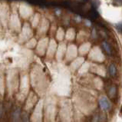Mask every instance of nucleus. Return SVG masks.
<instances>
[{"label": "nucleus", "mask_w": 122, "mask_h": 122, "mask_svg": "<svg viewBox=\"0 0 122 122\" xmlns=\"http://www.w3.org/2000/svg\"><path fill=\"white\" fill-rule=\"evenodd\" d=\"M42 109H43V104L42 101H40L39 104L36 107L33 114L32 116V122H41L42 119Z\"/></svg>", "instance_id": "obj_1"}, {"label": "nucleus", "mask_w": 122, "mask_h": 122, "mask_svg": "<svg viewBox=\"0 0 122 122\" xmlns=\"http://www.w3.org/2000/svg\"><path fill=\"white\" fill-rule=\"evenodd\" d=\"M89 58L92 60H94L95 61H99V62H102L104 60V56L103 53L99 49V48L97 47H95L92 48L90 52Z\"/></svg>", "instance_id": "obj_2"}, {"label": "nucleus", "mask_w": 122, "mask_h": 122, "mask_svg": "<svg viewBox=\"0 0 122 122\" xmlns=\"http://www.w3.org/2000/svg\"><path fill=\"white\" fill-rule=\"evenodd\" d=\"M99 104L100 107L103 111H109L111 107V102H109L108 98L106 96H102L99 98Z\"/></svg>", "instance_id": "obj_3"}, {"label": "nucleus", "mask_w": 122, "mask_h": 122, "mask_svg": "<svg viewBox=\"0 0 122 122\" xmlns=\"http://www.w3.org/2000/svg\"><path fill=\"white\" fill-rule=\"evenodd\" d=\"M19 12L23 18H28L32 13V9L29 5H22L19 7Z\"/></svg>", "instance_id": "obj_4"}, {"label": "nucleus", "mask_w": 122, "mask_h": 122, "mask_svg": "<svg viewBox=\"0 0 122 122\" xmlns=\"http://www.w3.org/2000/svg\"><path fill=\"white\" fill-rule=\"evenodd\" d=\"M47 44L48 39H42L39 41L37 45V51L40 55H43L45 54V51L47 47Z\"/></svg>", "instance_id": "obj_5"}, {"label": "nucleus", "mask_w": 122, "mask_h": 122, "mask_svg": "<svg viewBox=\"0 0 122 122\" xmlns=\"http://www.w3.org/2000/svg\"><path fill=\"white\" fill-rule=\"evenodd\" d=\"M22 37H23V40H27L30 39L32 36V31L31 30L30 25L28 23H25V25L23 27L22 29Z\"/></svg>", "instance_id": "obj_6"}, {"label": "nucleus", "mask_w": 122, "mask_h": 122, "mask_svg": "<svg viewBox=\"0 0 122 122\" xmlns=\"http://www.w3.org/2000/svg\"><path fill=\"white\" fill-rule=\"evenodd\" d=\"M77 55V49H76V46L74 45H69L68 48V52H67V60H72L76 57Z\"/></svg>", "instance_id": "obj_7"}, {"label": "nucleus", "mask_w": 122, "mask_h": 122, "mask_svg": "<svg viewBox=\"0 0 122 122\" xmlns=\"http://www.w3.org/2000/svg\"><path fill=\"white\" fill-rule=\"evenodd\" d=\"M57 50V45L55 42L54 40H51L49 48H48V57H52L55 54V52Z\"/></svg>", "instance_id": "obj_8"}, {"label": "nucleus", "mask_w": 122, "mask_h": 122, "mask_svg": "<svg viewBox=\"0 0 122 122\" xmlns=\"http://www.w3.org/2000/svg\"><path fill=\"white\" fill-rule=\"evenodd\" d=\"M83 61H84L83 58H78L77 59H75V60H74V61H73L71 65V69L72 71H75L76 69H78L80 66L81 65Z\"/></svg>", "instance_id": "obj_9"}, {"label": "nucleus", "mask_w": 122, "mask_h": 122, "mask_svg": "<svg viewBox=\"0 0 122 122\" xmlns=\"http://www.w3.org/2000/svg\"><path fill=\"white\" fill-rule=\"evenodd\" d=\"M48 29V22L45 19H42V21H41V22L39 33H42V34L45 33Z\"/></svg>", "instance_id": "obj_10"}, {"label": "nucleus", "mask_w": 122, "mask_h": 122, "mask_svg": "<svg viewBox=\"0 0 122 122\" xmlns=\"http://www.w3.org/2000/svg\"><path fill=\"white\" fill-rule=\"evenodd\" d=\"M65 51V45L61 43L59 45L58 48L57 49V58L58 60H60V59L63 57Z\"/></svg>", "instance_id": "obj_11"}, {"label": "nucleus", "mask_w": 122, "mask_h": 122, "mask_svg": "<svg viewBox=\"0 0 122 122\" xmlns=\"http://www.w3.org/2000/svg\"><path fill=\"white\" fill-rule=\"evenodd\" d=\"M91 48V44L89 42H85L82 44L79 48V52L81 55H85Z\"/></svg>", "instance_id": "obj_12"}, {"label": "nucleus", "mask_w": 122, "mask_h": 122, "mask_svg": "<svg viewBox=\"0 0 122 122\" xmlns=\"http://www.w3.org/2000/svg\"><path fill=\"white\" fill-rule=\"evenodd\" d=\"M92 71L95 72L102 76H104L106 74V71L104 69V66H94L92 68Z\"/></svg>", "instance_id": "obj_13"}, {"label": "nucleus", "mask_w": 122, "mask_h": 122, "mask_svg": "<svg viewBox=\"0 0 122 122\" xmlns=\"http://www.w3.org/2000/svg\"><path fill=\"white\" fill-rule=\"evenodd\" d=\"M75 36V32L74 29H69L66 32V39L68 40H73Z\"/></svg>", "instance_id": "obj_14"}, {"label": "nucleus", "mask_w": 122, "mask_h": 122, "mask_svg": "<svg viewBox=\"0 0 122 122\" xmlns=\"http://www.w3.org/2000/svg\"><path fill=\"white\" fill-rule=\"evenodd\" d=\"M12 23L13 27L15 28L16 29H20V21L18 19V16H17V15H15V16L12 17Z\"/></svg>", "instance_id": "obj_15"}, {"label": "nucleus", "mask_w": 122, "mask_h": 122, "mask_svg": "<svg viewBox=\"0 0 122 122\" xmlns=\"http://www.w3.org/2000/svg\"><path fill=\"white\" fill-rule=\"evenodd\" d=\"M108 71L109 73L111 76H114L116 75V72H117V68H116V66L114 65V64H111L109 65V68H108Z\"/></svg>", "instance_id": "obj_16"}, {"label": "nucleus", "mask_w": 122, "mask_h": 122, "mask_svg": "<svg viewBox=\"0 0 122 122\" xmlns=\"http://www.w3.org/2000/svg\"><path fill=\"white\" fill-rule=\"evenodd\" d=\"M64 31H63V29H61V28H59L58 30V32H57V39L58 40H60L61 41L62 39H63V38H64Z\"/></svg>", "instance_id": "obj_17"}, {"label": "nucleus", "mask_w": 122, "mask_h": 122, "mask_svg": "<svg viewBox=\"0 0 122 122\" xmlns=\"http://www.w3.org/2000/svg\"><path fill=\"white\" fill-rule=\"evenodd\" d=\"M19 114H20V110L17 109L13 112V120L15 122H18L19 119Z\"/></svg>", "instance_id": "obj_18"}, {"label": "nucleus", "mask_w": 122, "mask_h": 122, "mask_svg": "<svg viewBox=\"0 0 122 122\" xmlns=\"http://www.w3.org/2000/svg\"><path fill=\"white\" fill-rule=\"evenodd\" d=\"M40 18V15L39 14H36L34 17V19L32 20V25L34 27H36L38 25V23H39V20Z\"/></svg>", "instance_id": "obj_19"}, {"label": "nucleus", "mask_w": 122, "mask_h": 122, "mask_svg": "<svg viewBox=\"0 0 122 122\" xmlns=\"http://www.w3.org/2000/svg\"><path fill=\"white\" fill-rule=\"evenodd\" d=\"M102 45H103V47L104 48V50H105L107 53L108 54H111V48L110 47V45L107 44L106 41H103L102 42Z\"/></svg>", "instance_id": "obj_20"}, {"label": "nucleus", "mask_w": 122, "mask_h": 122, "mask_svg": "<svg viewBox=\"0 0 122 122\" xmlns=\"http://www.w3.org/2000/svg\"><path fill=\"white\" fill-rule=\"evenodd\" d=\"M36 39H32V40H30L29 42L27 43L26 46L28 48H33V47L36 46Z\"/></svg>", "instance_id": "obj_21"}, {"label": "nucleus", "mask_w": 122, "mask_h": 122, "mask_svg": "<svg viewBox=\"0 0 122 122\" xmlns=\"http://www.w3.org/2000/svg\"><path fill=\"white\" fill-rule=\"evenodd\" d=\"M116 94V88L115 87H111V88L110 89L109 92V95L110 97H114Z\"/></svg>", "instance_id": "obj_22"}, {"label": "nucleus", "mask_w": 122, "mask_h": 122, "mask_svg": "<svg viewBox=\"0 0 122 122\" xmlns=\"http://www.w3.org/2000/svg\"><path fill=\"white\" fill-rule=\"evenodd\" d=\"M116 28H117V29H118V31H119V32H121V23L120 22V23L117 24V25H116Z\"/></svg>", "instance_id": "obj_23"}, {"label": "nucleus", "mask_w": 122, "mask_h": 122, "mask_svg": "<svg viewBox=\"0 0 122 122\" xmlns=\"http://www.w3.org/2000/svg\"><path fill=\"white\" fill-rule=\"evenodd\" d=\"M75 19L76 20V22H81V17L80 15H76V18H75Z\"/></svg>", "instance_id": "obj_24"}, {"label": "nucleus", "mask_w": 122, "mask_h": 122, "mask_svg": "<svg viewBox=\"0 0 122 122\" xmlns=\"http://www.w3.org/2000/svg\"><path fill=\"white\" fill-rule=\"evenodd\" d=\"M85 23H86L85 25H88V26H90V25H91V24H92V22H91L88 19H85Z\"/></svg>", "instance_id": "obj_25"}, {"label": "nucleus", "mask_w": 122, "mask_h": 122, "mask_svg": "<svg viewBox=\"0 0 122 122\" xmlns=\"http://www.w3.org/2000/svg\"><path fill=\"white\" fill-rule=\"evenodd\" d=\"M2 114V106H0V115Z\"/></svg>", "instance_id": "obj_26"}, {"label": "nucleus", "mask_w": 122, "mask_h": 122, "mask_svg": "<svg viewBox=\"0 0 122 122\" xmlns=\"http://www.w3.org/2000/svg\"><path fill=\"white\" fill-rule=\"evenodd\" d=\"M24 122H29V121H28V120H27V119H26V120H25V121H24Z\"/></svg>", "instance_id": "obj_27"}]
</instances>
